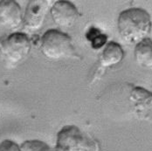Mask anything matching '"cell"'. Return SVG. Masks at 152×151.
Returning a JSON list of instances; mask_svg holds the SVG:
<instances>
[{
	"mask_svg": "<svg viewBox=\"0 0 152 151\" xmlns=\"http://www.w3.org/2000/svg\"><path fill=\"white\" fill-rule=\"evenodd\" d=\"M40 51L49 60L60 61L75 58V49L72 39L58 30H49L40 39Z\"/></svg>",
	"mask_w": 152,
	"mask_h": 151,
	"instance_id": "cell-3",
	"label": "cell"
},
{
	"mask_svg": "<svg viewBox=\"0 0 152 151\" xmlns=\"http://www.w3.org/2000/svg\"><path fill=\"white\" fill-rule=\"evenodd\" d=\"M124 52L122 46L115 42H109L105 46L100 58V70L113 66L122 61Z\"/></svg>",
	"mask_w": 152,
	"mask_h": 151,
	"instance_id": "cell-8",
	"label": "cell"
},
{
	"mask_svg": "<svg viewBox=\"0 0 152 151\" xmlns=\"http://www.w3.org/2000/svg\"><path fill=\"white\" fill-rule=\"evenodd\" d=\"M118 31L122 39L129 44H138L150 33L151 18L143 9L131 8L122 12L118 17Z\"/></svg>",
	"mask_w": 152,
	"mask_h": 151,
	"instance_id": "cell-1",
	"label": "cell"
},
{
	"mask_svg": "<svg viewBox=\"0 0 152 151\" xmlns=\"http://www.w3.org/2000/svg\"><path fill=\"white\" fill-rule=\"evenodd\" d=\"M130 100L139 114L152 107V93L141 87H136L132 89Z\"/></svg>",
	"mask_w": 152,
	"mask_h": 151,
	"instance_id": "cell-10",
	"label": "cell"
},
{
	"mask_svg": "<svg viewBox=\"0 0 152 151\" xmlns=\"http://www.w3.org/2000/svg\"><path fill=\"white\" fill-rule=\"evenodd\" d=\"M22 151H63L55 146V148H51L43 142L38 140L26 141L20 146Z\"/></svg>",
	"mask_w": 152,
	"mask_h": 151,
	"instance_id": "cell-12",
	"label": "cell"
},
{
	"mask_svg": "<svg viewBox=\"0 0 152 151\" xmlns=\"http://www.w3.org/2000/svg\"><path fill=\"white\" fill-rule=\"evenodd\" d=\"M20 5L13 0L0 1V25L7 30L17 32L23 25Z\"/></svg>",
	"mask_w": 152,
	"mask_h": 151,
	"instance_id": "cell-7",
	"label": "cell"
},
{
	"mask_svg": "<svg viewBox=\"0 0 152 151\" xmlns=\"http://www.w3.org/2000/svg\"><path fill=\"white\" fill-rule=\"evenodd\" d=\"M31 49V41L24 32H12L0 38V56L8 68H14L26 61Z\"/></svg>",
	"mask_w": 152,
	"mask_h": 151,
	"instance_id": "cell-2",
	"label": "cell"
},
{
	"mask_svg": "<svg viewBox=\"0 0 152 151\" xmlns=\"http://www.w3.org/2000/svg\"><path fill=\"white\" fill-rule=\"evenodd\" d=\"M135 59L137 63L145 69H152V40L144 39L135 47Z\"/></svg>",
	"mask_w": 152,
	"mask_h": 151,
	"instance_id": "cell-9",
	"label": "cell"
},
{
	"mask_svg": "<svg viewBox=\"0 0 152 151\" xmlns=\"http://www.w3.org/2000/svg\"><path fill=\"white\" fill-rule=\"evenodd\" d=\"M56 147L63 151H99L96 140L75 125L65 126L57 135Z\"/></svg>",
	"mask_w": 152,
	"mask_h": 151,
	"instance_id": "cell-4",
	"label": "cell"
},
{
	"mask_svg": "<svg viewBox=\"0 0 152 151\" xmlns=\"http://www.w3.org/2000/svg\"><path fill=\"white\" fill-rule=\"evenodd\" d=\"M0 151H22L20 146H18L16 142L4 140L0 143Z\"/></svg>",
	"mask_w": 152,
	"mask_h": 151,
	"instance_id": "cell-13",
	"label": "cell"
},
{
	"mask_svg": "<svg viewBox=\"0 0 152 151\" xmlns=\"http://www.w3.org/2000/svg\"><path fill=\"white\" fill-rule=\"evenodd\" d=\"M50 12L54 23L63 28L73 27L80 16L75 5L65 0L55 2Z\"/></svg>",
	"mask_w": 152,
	"mask_h": 151,
	"instance_id": "cell-6",
	"label": "cell"
},
{
	"mask_svg": "<svg viewBox=\"0 0 152 151\" xmlns=\"http://www.w3.org/2000/svg\"><path fill=\"white\" fill-rule=\"evenodd\" d=\"M52 1L31 0L23 16V26L28 31L39 30L44 24L47 12L51 9Z\"/></svg>",
	"mask_w": 152,
	"mask_h": 151,
	"instance_id": "cell-5",
	"label": "cell"
},
{
	"mask_svg": "<svg viewBox=\"0 0 152 151\" xmlns=\"http://www.w3.org/2000/svg\"><path fill=\"white\" fill-rule=\"evenodd\" d=\"M86 38L90 42L92 48L94 50L101 49L106 45L107 41V36L106 34H104L98 28H95L94 26H92L88 30Z\"/></svg>",
	"mask_w": 152,
	"mask_h": 151,
	"instance_id": "cell-11",
	"label": "cell"
}]
</instances>
